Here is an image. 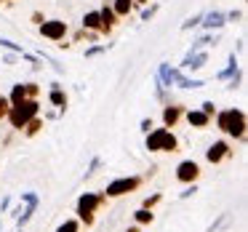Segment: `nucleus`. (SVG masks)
Here are the masks:
<instances>
[{
	"mask_svg": "<svg viewBox=\"0 0 248 232\" xmlns=\"http://www.w3.org/2000/svg\"><path fill=\"white\" fill-rule=\"evenodd\" d=\"M187 118H189V123H192V125H200V128L208 125V115H205V112H189Z\"/></svg>",
	"mask_w": 248,
	"mask_h": 232,
	"instance_id": "9d476101",
	"label": "nucleus"
},
{
	"mask_svg": "<svg viewBox=\"0 0 248 232\" xmlns=\"http://www.w3.org/2000/svg\"><path fill=\"white\" fill-rule=\"evenodd\" d=\"M99 200H102L99 195H83V198H80V205H78V211H80V216L88 221V224H91V219H93L91 214H93V208L99 205Z\"/></svg>",
	"mask_w": 248,
	"mask_h": 232,
	"instance_id": "20e7f679",
	"label": "nucleus"
},
{
	"mask_svg": "<svg viewBox=\"0 0 248 232\" xmlns=\"http://www.w3.org/2000/svg\"><path fill=\"white\" fill-rule=\"evenodd\" d=\"M136 219H139L141 224H147V221H152V214L147 208H141V211H136Z\"/></svg>",
	"mask_w": 248,
	"mask_h": 232,
	"instance_id": "f3484780",
	"label": "nucleus"
},
{
	"mask_svg": "<svg viewBox=\"0 0 248 232\" xmlns=\"http://www.w3.org/2000/svg\"><path fill=\"white\" fill-rule=\"evenodd\" d=\"M99 19H102V27H104V30H109V27H112V22H115V14L109 11V8H104V11L99 14Z\"/></svg>",
	"mask_w": 248,
	"mask_h": 232,
	"instance_id": "9b49d317",
	"label": "nucleus"
},
{
	"mask_svg": "<svg viewBox=\"0 0 248 232\" xmlns=\"http://www.w3.org/2000/svg\"><path fill=\"white\" fill-rule=\"evenodd\" d=\"M56 232H78V221H64Z\"/></svg>",
	"mask_w": 248,
	"mask_h": 232,
	"instance_id": "a211bd4d",
	"label": "nucleus"
},
{
	"mask_svg": "<svg viewBox=\"0 0 248 232\" xmlns=\"http://www.w3.org/2000/svg\"><path fill=\"white\" fill-rule=\"evenodd\" d=\"M136 187H139V179H118V182H112L107 187V195L109 198H118V195H125Z\"/></svg>",
	"mask_w": 248,
	"mask_h": 232,
	"instance_id": "7ed1b4c3",
	"label": "nucleus"
},
{
	"mask_svg": "<svg viewBox=\"0 0 248 232\" xmlns=\"http://www.w3.org/2000/svg\"><path fill=\"white\" fill-rule=\"evenodd\" d=\"M227 152H230V150H227V144H224V141H216V144L208 150V160H211V163H219L221 157L227 155Z\"/></svg>",
	"mask_w": 248,
	"mask_h": 232,
	"instance_id": "6e6552de",
	"label": "nucleus"
},
{
	"mask_svg": "<svg viewBox=\"0 0 248 232\" xmlns=\"http://www.w3.org/2000/svg\"><path fill=\"white\" fill-rule=\"evenodd\" d=\"M83 22H86V27H91V30H99V27H102V19H99V14H86V19H83Z\"/></svg>",
	"mask_w": 248,
	"mask_h": 232,
	"instance_id": "f8f14e48",
	"label": "nucleus"
},
{
	"mask_svg": "<svg viewBox=\"0 0 248 232\" xmlns=\"http://www.w3.org/2000/svg\"><path fill=\"white\" fill-rule=\"evenodd\" d=\"M38 128H40V120H38V118H32V120L27 123V134H30V136L38 134Z\"/></svg>",
	"mask_w": 248,
	"mask_h": 232,
	"instance_id": "6ab92c4d",
	"label": "nucleus"
},
{
	"mask_svg": "<svg viewBox=\"0 0 248 232\" xmlns=\"http://www.w3.org/2000/svg\"><path fill=\"white\" fill-rule=\"evenodd\" d=\"M40 32H43L46 38H51V40H59V38H64L67 27H64V22H43Z\"/></svg>",
	"mask_w": 248,
	"mask_h": 232,
	"instance_id": "39448f33",
	"label": "nucleus"
},
{
	"mask_svg": "<svg viewBox=\"0 0 248 232\" xmlns=\"http://www.w3.org/2000/svg\"><path fill=\"white\" fill-rule=\"evenodd\" d=\"M8 109H11V102H8V99H3V96H0V120H3V118H6V115H8Z\"/></svg>",
	"mask_w": 248,
	"mask_h": 232,
	"instance_id": "dca6fc26",
	"label": "nucleus"
},
{
	"mask_svg": "<svg viewBox=\"0 0 248 232\" xmlns=\"http://www.w3.org/2000/svg\"><path fill=\"white\" fill-rule=\"evenodd\" d=\"M219 128L227 131V134H232V136H243V131H246V118H243L240 109L221 112L219 115Z\"/></svg>",
	"mask_w": 248,
	"mask_h": 232,
	"instance_id": "f03ea898",
	"label": "nucleus"
},
{
	"mask_svg": "<svg viewBox=\"0 0 248 232\" xmlns=\"http://www.w3.org/2000/svg\"><path fill=\"white\" fill-rule=\"evenodd\" d=\"M198 173H200V168H198V163H182L179 166V171H176V176L182 179V182H195L198 179Z\"/></svg>",
	"mask_w": 248,
	"mask_h": 232,
	"instance_id": "423d86ee",
	"label": "nucleus"
},
{
	"mask_svg": "<svg viewBox=\"0 0 248 232\" xmlns=\"http://www.w3.org/2000/svg\"><path fill=\"white\" fill-rule=\"evenodd\" d=\"M51 102H54V104H64V93L54 91V93H51Z\"/></svg>",
	"mask_w": 248,
	"mask_h": 232,
	"instance_id": "aec40b11",
	"label": "nucleus"
},
{
	"mask_svg": "<svg viewBox=\"0 0 248 232\" xmlns=\"http://www.w3.org/2000/svg\"><path fill=\"white\" fill-rule=\"evenodd\" d=\"M35 115H38V102H35V99H24L22 104L8 109V118H11L14 128H24Z\"/></svg>",
	"mask_w": 248,
	"mask_h": 232,
	"instance_id": "f257e3e1",
	"label": "nucleus"
},
{
	"mask_svg": "<svg viewBox=\"0 0 248 232\" xmlns=\"http://www.w3.org/2000/svg\"><path fill=\"white\" fill-rule=\"evenodd\" d=\"M163 150H166V152H173V150H176V136L168 134V136H166V144H163Z\"/></svg>",
	"mask_w": 248,
	"mask_h": 232,
	"instance_id": "2eb2a0df",
	"label": "nucleus"
},
{
	"mask_svg": "<svg viewBox=\"0 0 248 232\" xmlns=\"http://www.w3.org/2000/svg\"><path fill=\"white\" fill-rule=\"evenodd\" d=\"M139 3H144V0H139Z\"/></svg>",
	"mask_w": 248,
	"mask_h": 232,
	"instance_id": "412c9836",
	"label": "nucleus"
},
{
	"mask_svg": "<svg viewBox=\"0 0 248 232\" xmlns=\"http://www.w3.org/2000/svg\"><path fill=\"white\" fill-rule=\"evenodd\" d=\"M166 136H168V131H163V128H157L155 134H150V139H147V150H163V144H166Z\"/></svg>",
	"mask_w": 248,
	"mask_h": 232,
	"instance_id": "0eeeda50",
	"label": "nucleus"
},
{
	"mask_svg": "<svg viewBox=\"0 0 248 232\" xmlns=\"http://www.w3.org/2000/svg\"><path fill=\"white\" fill-rule=\"evenodd\" d=\"M115 11H118V14H128L131 11V0H118V3H115Z\"/></svg>",
	"mask_w": 248,
	"mask_h": 232,
	"instance_id": "4468645a",
	"label": "nucleus"
},
{
	"mask_svg": "<svg viewBox=\"0 0 248 232\" xmlns=\"http://www.w3.org/2000/svg\"><path fill=\"white\" fill-rule=\"evenodd\" d=\"M24 99H27V88H24V86H14V93H11V107L22 104Z\"/></svg>",
	"mask_w": 248,
	"mask_h": 232,
	"instance_id": "1a4fd4ad",
	"label": "nucleus"
},
{
	"mask_svg": "<svg viewBox=\"0 0 248 232\" xmlns=\"http://www.w3.org/2000/svg\"><path fill=\"white\" fill-rule=\"evenodd\" d=\"M163 118H166V123H168V125H173V123L179 120V109H176V107L166 109V115H163Z\"/></svg>",
	"mask_w": 248,
	"mask_h": 232,
	"instance_id": "ddd939ff",
	"label": "nucleus"
}]
</instances>
